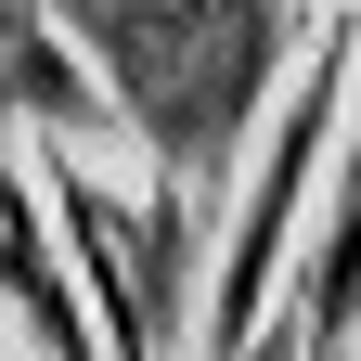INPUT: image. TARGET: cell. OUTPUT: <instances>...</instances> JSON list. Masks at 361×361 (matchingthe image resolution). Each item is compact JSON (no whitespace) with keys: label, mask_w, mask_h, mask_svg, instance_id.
Instances as JSON below:
<instances>
[{"label":"cell","mask_w":361,"mask_h":361,"mask_svg":"<svg viewBox=\"0 0 361 361\" xmlns=\"http://www.w3.org/2000/svg\"><path fill=\"white\" fill-rule=\"evenodd\" d=\"M52 219H65V245H78V284L104 297V361H155V310L129 297V219L90 194L78 168H52Z\"/></svg>","instance_id":"obj_2"},{"label":"cell","mask_w":361,"mask_h":361,"mask_svg":"<svg viewBox=\"0 0 361 361\" xmlns=\"http://www.w3.org/2000/svg\"><path fill=\"white\" fill-rule=\"evenodd\" d=\"M348 39H323L310 52V78L284 90V116H271V155H258V194H245V219H233V258H219V310H207V348L233 361L245 336H258V310H271V284H284V245H297V207H310V180H323V155H336V104H348Z\"/></svg>","instance_id":"obj_1"},{"label":"cell","mask_w":361,"mask_h":361,"mask_svg":"<svg viewBox=\"0 0 361 361\" xmlns=\"http://www.w3.org/2000/svg\"><path fill=\"white\" fill-rule=\"evenodd\" d=\"M0 297L26 310L39 361H104L90 323H78V297H65V271H52V245H39V207H26V168L13 155H0Z\"/></svg>","instance_id":"obj_3"},{"label":"cell","mask_w":361,"mask_h":361,"mask_svg":"<svg viewBox=\"0 0 361 361\" xmlns=\"http://www.w3.org/2000/svg\"><path fill=\"white\" fill-rule=\"evenodd\" d=\"M348 310H361V142H348V194H336V245H323V271L297 284V323H284V348L336 336Z\"/></svg>","instance_id":"obj_4"},{"label":"cell","mask_w":361,"mask_h":361,"mask_svg":"<svg viewBox=\"0 0 361 361\" xmlns=\"http://www.w3.org/2000/svg\"><path fill=\"white\" fill-rule=\"evenodd\" d=\"M0 104H39V116L90 129V90L52 65V39H39V0H0Z\"/></svg>","instance_id":"obj_5"}]
</instances>
